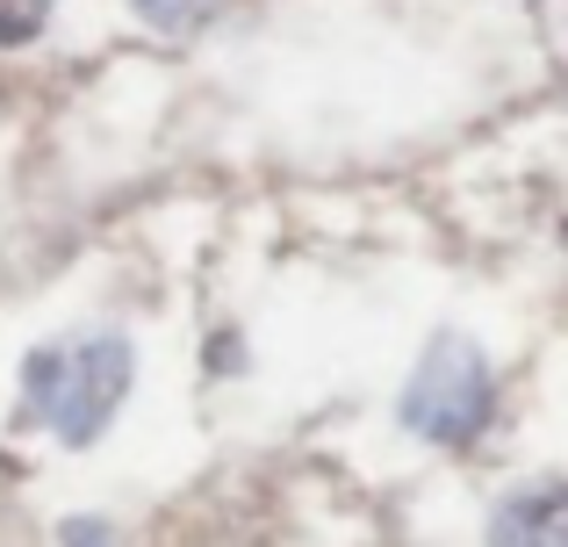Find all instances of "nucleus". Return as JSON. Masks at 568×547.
<instances>
[{"mask_svg":"<svg viewBox=\"0 0 568 547\" xmlns=\"http://www.w3.org/2000/svg\"><path fill=\"white\" fill-rule=\"evenodd\" d=\"M65 547H109V534H101V526H65Z\"/></svg>","mask_w":568,"mask_h":547,"instance_id":"6","label":"nucleus"},{"mask_svg":"<svg viewBox=\"0 0 568 547\" xmlns=\"http://www.w3.org/2000/svg\"><path fill=\"white\" fill-rule=\"evenodd\" d=\"M489 547H568V483H540L497 505Z\"/></svg>","mask_w":568,"mask_h":547,"instance_id":"3","label":"nucleus"},{"mask_svg":"<svg viewBox=\"0 0 568 547\" xmlns=\"http://www.w3.org/2000/svg\"><path fill=\"white\" fill-rule=\"evenodd\" d=\"M489 404H497V375H489L483 346L460 332L432 338L425 361L410 367V389H403V425L432 447H468L489 425Z\"/></svg>","mask_w":568,"mask_h":547,"instance_id":"2","label":"nucleus"},{"mask_svg":"<svg viewBox=\"0 0 568 547\" xmlns=\"http://www.w3.org/2000/svg\"><path fill=\"white\" fill-rule=\"evenodd\" d=\"M51 22V0H0V43H29Z\"/></svg>","mask_w":568,"mask_h":547,"instance_id":"5","label":"nucleus"},{"mask_svg":"<svg viewBox=\"0 0 568 547\" xmlns=\"http://www.w3.org/2000/svg\"><path fill=\"white\" fill-rule=\"evenodd\" d=\"M130 8H138L152 29H194V22H209L216 0H130Z\"/></svg>","mask_w":568,"mask_h":547,"instance_id":"4","label":"nucleus"},{"mask_svg":"<svg viewBox=\"0 0 568 547\" xmlns=\"http://www.w3.org/2000/svg\"><path fill=\"white\" fill-rule=\"evenodd\" d=\"M130 375H138V353L123 332H72L22 361V404L43 433H58L65 447H87L123 411Z\"/></svg>","mask_w":568,"mask_h":547,"instance_id":"1","label":"nucleus"}]
</instances>
